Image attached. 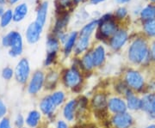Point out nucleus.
I'll return each instance as SVG.
<instances>
[{"label":"nucleus","mask_w":155,"mask_h":128,"mask_svg":"<svg viewBox=\"0 0 155 128\" xmlns=\"http://www.w3.org/2000/svg\"><path fill=\"white\" fill-rule=\"evenodd\" d=\"M82 66L87 71L91 70L95 66L92 53H88L84 56L83 59H82Z\"/></svg>","instance_id":"22"},{"label":"nucleus","mask_w":155,"mask_h":128,"mask_svg":"<svg viewBox=\"0 0 155 128\" xmlns=\"http://www.w3.org/2000/svg\"><path fill=\"white\" fill-rule=\"evenodd\" d=\"M151 1H153V2H154L155 3V0H151Z\"/></svg>","instance_id":"48"},{"label":"nucleus","mask_w":155,"mask_h":128,"mask_svg":"<svg viewBox=\"0 0 155 128\" xmlns=\"http://www.w3.org/2000/svg\"><path fill=\"white\" fill-rule=\"evenodd\" d=\"M65 84L69 88H76L82 82L80 73L76 68H72L66 72L64 75Z\"/></svg>","instance_id":"4"},{"label":"nucleus","mask_w":155,"mask_h":128,"mask_svg":"<svg viewBox=\"0 0 155 128\" xmlns=\"http://www.w3.org/2000/svg\"><path fill=\"white\" fill-rule=\"evenodd\" d=\"M50 96H51V98H52V100H53V101H54V103L55 106L61 105V103L63 102L64 99H65V95H64V93L61 92V91L55 92V93H54L53 95H50Z\"/></svg>","instance_id":"30"},{"label":"nucleus","mask_w":155,"mask_h":128,"mask_svg":"<svg viewBox=\"0 0 155 128\" xmlns=\"http://www.w3.org/2000/svg\"><path fill=\"white\" fill-rule=\"evenodd\" d=\"M47 46H48V53H56L58 48H59V42L55 38L49 37L48 39V41H47Z\"/></svg>","instance_id":"27"},{"label":"nucleus","mask_w":155,"mask_h":128,"mask_svg":"<svg viewBox=\"0 0 155 128\" xmlns=\"http://www.w3.org/2000/svg\"><path fill=\"white\" fill-rule=\"evenodd\" d=\"M75 3H79V2H81V1H83V0H73Z\"/></svg>","instance_id":"47"},{"label":"nucleus","mask_w":155,"mask_h":128,"mask_svg":"<svg viewBox=\"0 0 155 128\" xmlns=\"http://www.w3.org/2000/svg\"><path fill=\"white\" fill-rule=\"evenodd\" d=\"M127 40V34L126 31H123V30H121V31H118L116 32L113 38L111 39L110 45L111 46L114 48V49H120L122 47L123 45L126 43Z\"/></svg>","instance_id":"12"},{"label":"nucleus","mask_w":155,"mask_h":128,"mask_svg":"<svg viewBox=\"0 0 155 128\" xmlns=\"http://www.w3.org/2000/svg\"><path fill=\"white\" fill-rule=\"evenodd\" d=\"M141 17L146 20H153L155 18V6L148 5L141 11Z\"/></svg>","instance_id":"24"},{"label":"nucleus","mask_w":155,"mask_h":128,"mask_svg":"<svg viewBox=\"0 0 155 128\" xmlns=\"http://www.w3.org/2000/svg\"><path fill=\"white\" fill-rule=\"evenodd\" d=\"M116 33V25L111 18L103 17L100 22L99 34L103 37H109Z\"/></svg>","instance_id":"5"},{"label":"nucleus","mask_w":155,"mask_h":128,"mask_svg":"<svg viewBox=\"0 0 155 128\" xmlns=\"http://www.w3.org/2000/svg\"><path fill=\"white\" fill-rule=\"evenodd\" d=\"M13 75H14L13 70L11 69V68H9V67L5 68L3 70V72H2V77L5 78V80H10V79H11V78L13 77Z\"/></svg>","instance_id":"32"},{"label":"nucleus","mask_w":155,"mask_h":128,"mask_svg":"<svg viewBox=\"0 0 155 128\" xmlns=\"http://www.w3.org/2000/svg\"><path fill=\"white\" fill-rule=\"evenodd\" d=\"M48 2H44L41 7L39 8L37 11V16H36V21L35 22L38 23L41 27H43L46 22L47 18V13H48Z\"/></svg>","instance_id":"14"},{"label":"nucleus","mask_w":155,"mask_h":128,"mask_svg":"<svg viewBox=\"0 0 155 128\" xmlns=\"http://www.w3.org/2000/svg\"><path fill=\"white\" fill-rule=\"evenodd\" d=\"M147 128H155V125H150Z\"/></svg>","instance_id":"45"},{"label":"nucleus","mask_w":155,"mask_h":128,"mask_svg":"<svg viewBox=\"0 0 155 128\" xmlns=\"http://www.w3.org/2000/svg\"><path fill=\"white\" fill-rule=\"evenodd\" d=\"M44 84V75L41 72H36L34 74L28 84V90L29 94H36L41 89Z\"/></svg>","instance_id":"7"},{"label":"nucleus","mask_w":155,"mask_h":128,"mask_svg":"<svg viewBox=\"0 0 155 128\" xmlns=\"http://www.w3.org/2000/svg\"><path fill=\"white\" fill-rule=\"evenodd\" d=\"M102 1H104V0H91V3L96 5V4H98L100 2H102Z\"/></svg>","instance_id":"42"},{"label":"nucleus","mask_w":155,"mask_h":128,"mask_svg":"<svg viewBox=\"0 0 155 128\" xmlns=\"http://www.w3.org/2000/svg\"><path fill=\"white\" fill-rule=\"evenodd\" d=\"M116 1L119 4H123V3H127L129 0H116Z\"/></svg>","instance_id":"41"},{"label":"nucleus","mask_w":155,"mask_h":128,"mask_svg":"<svg viewBox=\"0 0 155 128\" xmlns=\"http://www.w3.org/2000/svg\"><path fill=\"white\" fill-rule=\"evenodd\" d=\"M17 1H18V0H10V3H11V4H15Z\"/></svg>","instance_id":"44"},{"label":"nucleus","mask_w":155,"mask_h":128,"mask_svg":"<svg viewBox=\"0 0 155 128\" xmlns=\"http://www.w3.org/2000/svg\"><path fill=\"white\" fill-rule=\"evenodd\" d=\"M29 64L26 59H21L17 64L15 71V76L17 82L20 84H24L28 78L29 75Z\"/></svg>","instance_id":"3"},{"label":"nucleus","mask_w":155,"mask_h":128,"mask_svg":"<svg viewBox=\"0 0 155 128\" xmlns=\"http://www.w3.org/2000/svg\"><path fill=\"white\" fill-rule=\"evenodd\" d=\"M57 128H68L67 125L64 121H59L57 124Z\"/></svg>","instance_id":"39"},{"label":"nucleus","mask_w":155,"mask_h":128,"mask_svg":"<svg viewBox=\"0 0 155 128\" xmlns=\"http://www.w3.org/2000/svg\"><path fill=\"white\" fill-rule=\"evenodd\" d=\"M55 105L54 103V101L52 100L51 96H47L42 99L41 104H40V107L41 112L46 114V115H50L53 114V112L54 111L55 108Z\"/></svg>","instance_id":"13"},{"label":"nucleus","mask_w":155,"mask_h":128,"mask_svg":"<svg viewBox=\"0 0 155 128\" xmlns=\"http://www.w3.org/2000/svg\"><path fill=\"white\" fill-rule=\"evenodd\" d=\"M3 45L6 47H10V54L13 57L20 55L22 52V36L16 31H12L3 38Z\"/></svg>","instance_id":"2"},{"label":"nucleus","mask_w":155,"mask_h":128,"mask_svg":"<svg viewBox=\"0 0 155 128\" xmlns=\"http://www.w3.org/2000/svg\"><path fill=\"white\" fill-rule=\"evenodd\" d=\"M127 107L132 110H136L141 107V100L130 93L127 95Z\"/></svg>","instance_id":"19"},{"label":"nucleus","mask_w":155,"mask_h":128,"mask_svg":"<svg viewBox=\"0 0 155 128\" xmlns=\"http://www.w3.org/2000/svg\"><path fill=\"white\" fill-rule=\"evenodd\" d=\"M0 128H11L10 120L7 118H3L0 121Z\"/></svg>","instance_id":"35"},{"label":"nucleus","mask_w":155,"mask_h":128,"mask_svg":"<svg viewBox=\"0 0 155 128\" xmlns=\"http://www.w3.org/2000/svg\"><path fill=\"white\" fill-rule=\"evenodd\" d=\"M5 2V0H0V5H3Z\"/></svg>","instance_id":"46"},{"label":"nucleus","mask_w":155,"mask_h":128,"mask_svg":"<svg viewBox=\"0 0 155 128\" xmlns=\"http://www.w3.org/2000/svg\"><path fill=\"white\" fill-rule=\"evenodd\" d=\"M77 107V101L75 100L70 101L64 107V116L67 120H72L74 118V112Z\"/></svg>","instance_id":"17"},{"label":"nucleus","mask_w":155,"mask_h":128,"mask_svg":"<svg viewBox=\"0 0 155 128\" xmlns=\"http://www.w3.org/2000/svg\"><path fill=\"white\" fill-rule=\"evenodd\" d=\"M6 112H7V108H6L5 104L0 99V119L5 115Z\"/></svg>","instance_id":"37"},{"label":"nucleus","mask_w":155,"mask_h":128,"mask_svg":"<svg viewBox=\"0 0 155 128\" xmlns=\"http://www.w3.org/2000/svg\"><path fill=\"white\" fill-rule=\"evenodd\" d=\"M141 109L155 119V95H146L141 100Z\"/></svg>","instance_id":"10"},{"label":"nucleus","mask_w":155,"mask_h":128,"mask_svg":"<svg viewBox=\"0 0 155 128\" xmlns=\"http://www.w3.org/2000/svg\"><path fill=\"white\" fill-rule=\"evenodd\" d=\"M148 53L147 45L144 40H135L128 50V58L134 63H141L146 59Z\"/></svg>","instance_id":"1"},{"label":"nucleus","mask_w":155,"mask_h":128,"mask_svg":"<svg viewBox=\"0 0 155 128\" xmlns=\"http://www.w3.org/2000/svg\"><path fill=\"white\" fill-rule=\"evenodd\" d=\"M41 120V114L38 111H33L29 112V114H28V117L26 119V123L28 126L30 127H35L38 125L39 121Z\"/></svg>","instance_id":"18"},{"label":"nucleus","mask_w":155,"mask_h":128,"mask_svg":"<svg viewBox=\"0 0 155 128\" xmlns=\"http://www.w3.org/2000/svg\"><path fill=\"white\" fill-rule=\"evenodd\" d=\"M92 103H93V106L99 110L100 112L103 111L106 107V98L105 96L102 94L99 95H97L94 97V99L92 101Z\"/></svg>","instance_id":"20"},{"label":"nucleus","mask_w":155,"mask_h":128,"mask_svg":"<svg viewBox=\"0 0 155 128\" xmlns=\"http://www.w3.org/2000/svg\"><path fill=\"white\" fill-rule=\"evenodd\" d=\"M56 53H48V56H47V59H46V62L45 64L46 65H50L52 62H54V59H55Z\"/></svg>","instance_id":"36"},{"label":"nucleus","mask_w":155,"mask_h":128,"mask_svg":"<svg viewBox=\"0 0 155 128\" xmlns=\"http://www.w3.org/2000/svg\"><path fill=\"white\" fill-rule=\"evenodd\" d=\"M127 14V10L125 8H120L116 11V17H119V18H123V17L126 16Z\"/></svg>","instance_id":"38"},{"label":"nucleus","mask_w":155,"mask_h":128,"mask_svg":"<svg viewBox=\"0 0 155 128\" xmlns=\"http://www.w3.org/2000/svg\"><path fill=\"white\" fill-rule=\"evenodd\" d=\"M71 4H72V0H58L57 7L60 10H65L71 5Z\"/></svg>","instance_id":"31"},{"label":"nucleus","mask_w":155,"mask_h":128,"mask_svg":"<svg viewBox=\"0 0 155 128\" xmlns=\"http://www.w3.org/2000/svg\"><path fill=\"white\" fill-rule=\"evenodd\" d=\"M68 20H69V18H68L67 14L62 15V16H61V17H60L59 19H58L57 22H56L55 28H54V30H55V31H57V32H61V30H62L63 28L67 26V22H68Z\"/></svg>","instance_id":"26"},{"label":"nucleus","mask_w":155,"mask_h":128,"mask_svg":"<svg viewBox=\"0 0 155 128\" xmlns=\"http://www.w3.org/2000/svg\"><path fill=\"white\" fill-rule=\"evenodd\" d=\"M22 128H23V127H22Z\"/></svg>","instance_id":"49"},{"label":"nucleus","mask_w":155,"mask_h":128,"mask_svg":"<svg viewBox=\"0 0 155 128\" xmlns=\"http://www.w3.org/2000/svg\"><path fill=\"white\" fill-rule=\"evenodd\" d=\"M24 124V120H23V117H22L21 114H18L15 120V125L18 128H22V126Z\"/></svg>","instance_id":"34"},{"label":"nucleus","mask_w":155,"mask_h":128,"mask_svg":"<svg viewBox=\"0 0 155 128\" xmlns=\"http://www.w3.org/2000/svg\"><path fill=\"white\" fill-rule=\"evenodd\" d=\"M108 107L111 112L117 114L126 113V110H127V104L125 103V101L120 98H116V97L112 98L109 101Z\"/></svg>","instance_id":"11"},{"label":"nucleus","mask_w":155,"mask_h":128,"mask_svg":"<svg viewBox=\"0 0 155 128\" xmlns=\"http://www.w3.org/2000/svg\"><path fill=\"white\" fill-rule=\"evenodd\" d=\"M42 30V27H41L38 23L36 22H32L27 28L26 31V38L29 43L33 44L37 42L40 39L41 33Z\"/></svg>","instance_id":"8"},{"label":"nucleus","mask_w":155,"mask_h":128,"mask_svg":"<svg viewBox=\"0 0 155 128\" xmlns=\"http://www.w3.org/2000/svg\"><path fill=\"white\" fill-rule=\"evenodd\" d=\"M89 45V37H85V36H80V39L78 40L76 47H75V51L76 53H80L84 51L88 47Z\"/></svg>","instance_id":"25"},{"label":"nucleus","mask_w":155,"mask_h":128,"mask_svg":"<svg viewBox=\"0 0 155 128\" xmlns=\"http://www.w3.org/2000/svg\"><path fill=\"white\" fill-rule=\"evenodd\" d=\"M112 122L116 128H128L133 123V119L127 113L118 114L112 119Z\"/></svg>","instance_id":"9"},{"label":"nucleus","mask_w":155,"mask_h":128,"mask_svg":"<svg viewBox=\"0 0 155 128\" xmlns=\"http://www.w3.org/2000/svg\"><path fill=\"white\" fill-rule=\"evenodd\" d=\"M56 81H57V76H56L55 73H52V74H50L48 75V77L47 78V80H46V82H47V85H51V86H53L54 84H55Z\"/></svg>","instance_id":"33"},{"label":"nucleus","mask_w":155,"mask_h":128,"mask_svg":"<svg viewBox=\"0 0 155 128\" xmlns=\"http://www.w3.org/2000/svg\"><path fill=\"white\" fill-rule=\"evenodd\" d=\"M125 80L127 82V85L131 87L132 89H140L144 85L143 78L138 72H134V71L128 72L126 74Z\"/></svg>","instance_id":"6"},{"label":"nucleus","mask_w":155,"mask_h":128,"mask_svg":"<svg viewBox=\"0 0 155 128\" xmlns=\"http://www.w3.org/2000/svg\"><path fill=\"white\" fill-rule=\"evenodd\" d=\"M77 36V32H72L68 36V38H67L66 43H65V53H66V54H69L70 52L72 50V48H73V46L75 45V42H76Z\"/></svg>","instance_id":"21"},{"label":"nucleus","mask_w":155,"mask_h":128,"mask_svg":"<svg viewBox=\"0 0 155 128\" xmlns=\"http://www.w3.org/2000/svg\"><path fill=\"white\" fill-rule=\"evenodd\" d=\"M145 32L148 35L155 36V20H148L144 24Z\"/></svg>","instance_id":"28"},{"label":"nucleus","mask_w":155,"mask_h":128,"mask_svg":"<svg viewBox=\"0 0 155 128\" xmlns=\"http://www.w3.org/2000/svg\"><path fill=\"white\" fill-rule=\"evenodd\" d=\"M92 54H93V60H94L95 66H101L104 63V59H105L104 48L102 46H99L95 49L94 52H92Z\"/></svg>","instance_id":"15"},{"label":"nucleus","mask_w":155,"mask_h":128,"mask_svg":"<svg viewBox=\"0 0 155 128\" xmlns=\"http://www.w3.org/2000/svg\"><path fill=\"white\" fill-rule=\"evenodd\" d=\"M98 25V21H92L87 25H85L83 29L80 32V36H85V37H90V35L93 32L96 27Z\"/></svg>","instance_id":"23"},{"label":"nucleus","mask_w":155,"mask_h":128,"mask_svg":"<svg viewBox=\"0 0 155 128\" xmlns=\"http://www.w3.org/2000/svg\"><path fill=\"white\" fill-rule=\"evenodd\" d=\"M152 55H153V58L155 59V42L153 45V48H152Z\"/></svg>","instance_id":"40"},{"label":"nucleus","mask_w":155,"mask_h":128,"mask_svg":"<svg viewBox=\"0 0 155 128\" xmlns=\"http://www.w3.org/2000/svg\"><path fill=\"white\" fill-rule=\"evenodd\" d=\"M13 18V14L11 10L6 11L1 17V27H6Z\"/></svg>","instance_id":"29"},{"label":"nucleus","mask_w":155,"mask_h":128,"mask_svg":"<svg viewBox=\"0 0 155 128\" xmlns=\"http://www.w3.org/2000/svg\"><path fill=\"white\" fill-rule=\"evenodd\" d=\"M28 13V6L25 4L19 5L16 7L14 13H13V20L15 22H20L24 17H26Z\"/></svg>","instance_id":"16"},{"label":"nucleus","mask_w":155,"mask_h":128,"mask_svg":"<svg viewBox=\"0 0 155 128\" xmlns=\"http://www.w3.org/2000/svg\"><path fill=\"white\" fill-rule=\"evenodd\" d=\"M2 14H4V9L2 6L0 5V15H2Z\"/></svg>","instance_id":"43"}]
</instances>
